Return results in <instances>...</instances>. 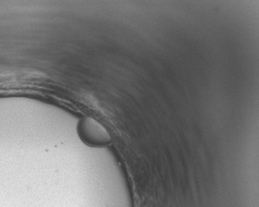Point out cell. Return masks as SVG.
I'll return each instance as SVG.
<instances>
[{"mask_svg": "<svg viewBox=\"0 0 259 207\" xmlns=\"http://www.w3.org/2000/svg\"><path fill=\"white\" fill-rule=\"evenodd\" d=\"M80 136L85 142L92 145H106L111 142V136L99 122L91 117H84L79 126Z\"/></svg>", "mask_w": 259, "mask_h": 207, "instance_id": "6da1fadb", "label": "cell"}]
</instances>
